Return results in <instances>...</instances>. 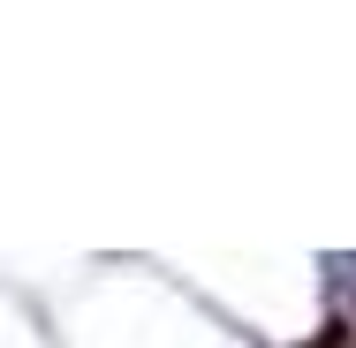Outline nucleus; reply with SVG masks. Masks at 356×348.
<instances>
[{"label":"nucleus","instance_id":"f257e3e1","mask_svg":"<svg viewBox=\"0 0 356 348\" xmlns=\"http://www.w3.org/2000/svg\"><path fill=\"white\" fill-rule=\"evenodd\" d=\"M318 348H349V326H326V341Z\"/></svg>","mask_w":356,"mask_h":348}]
</instances>
